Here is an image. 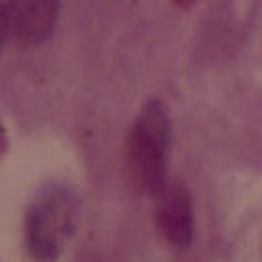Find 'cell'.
<instances>
[{"instance_id":"obj_1","label":"cell","mask_w":262,"mask_h":262,"mask_svg":"<svg viewBox=\"0 0 262 262\" xmlns=\"http://www.w3.org/2000/svg\"><path fill=\"white\" fill-rule=\"evenodd\" d=\"M170 125L162 102L151 100L139 113L129 137V162L135 182L151 194L166 188Z\"/></svg>"},{"instance_id":"obj_2","label":"cell","mask_w":262,"mask_h":262,"mask_svg":"<svg viewBox=\"0 0 262 262\" xmlns=\"http://www.w3.org/2000/svg\"><path fill=\"white\" fill-rule=\"evenodd\" d=\"M76 217L74 201L63 190H49L31 209L27 219V242L31 254L41 262L57 258Z\"/></svg>"},{"instance_id":"obj_3","label":"cell","mask_w":262,"mask_h":262,"mask_svg":"<svg viewBox=\"0 0 262 262\" xmlns=\"http://www.w3.org/2000/svg\"><path fill=\"white\" fill-rule=\"evenodd\" d=\"M158 223L166 239L176 248H186L190 244L194 217H192V201L184 186L170 184L160 192Z\"/></svg>"},{"instance_id":"obj_4","label":"cell","mask_w":262,"mask_h":262,"mask_svg":"<svg viewBox=\"0 0 262 262\" xmlns=\"http://www.w3.org/2000/svg\"><path fill=\"white\" fill-rule=\"evenodd\" d=\"M59 0H12L14 37L23 45L43 43L57 20Z\"/></svg>"},{"instance_id":"obj_5","label":"cell","mask_w":262,"mask_h":262,"mask_svg":"<svg viewBox=\"0 0 262 262\" xmlns=\"http://www.w3.org/2000/svg\"><path fill=\"white\" fill-rule=\"evenodd\" d=\"M14 37V20H12V0L0 2V51L6 41Z\"/></svg>"},{"instance_id":"obj_6","label":"cell","mask_w":262,"mask_h":262,"mask_svg":"<svg viewBox=\"0 0 262 262\" xmlns=\"http://www.w3.org/2000/svg\"><path fill=\"white\" fill-rule=\"evenodd\" d=\"M176 2H180V4H182V2H184V4H186V2H190V0H176Z\"/></svg>"}]
</instances>
